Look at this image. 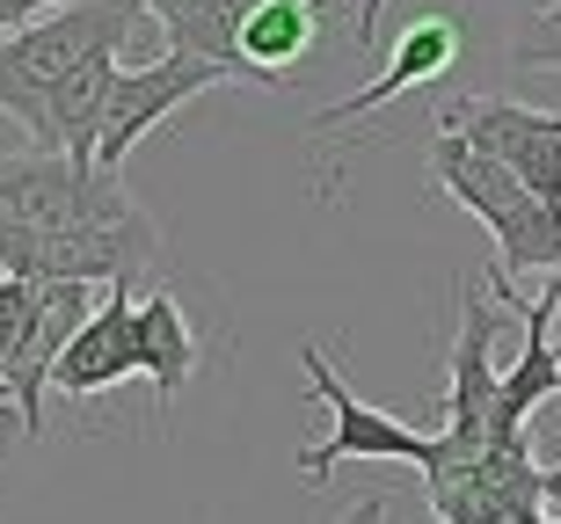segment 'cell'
Wrapping results in <instances>:
<instances>
[{
	"label": "cell",
	"mask_w": 561,
	"mask_h": 524,
	"mask_svg": "<svg viewBox=\"0 0 561 524\" xmlns=\"http://www.w3.org/2000/svg\"><path fill=\"white\" fill-rule=\"evenodd\" d=\"M431 189L445 197V205H459L467 219L489 226L496 263L511 277H525V270L561 277V205H554V197H540L525 175H511L496 153L467 147L459 131L437 125L431 131Z\"/></svg>",
	"instance_id": "cell-1"
},
{
	"label": "cell",
	"mask_w": 561,
	"mask_h": 524,
	"mask_svg": "<svg viewBox=\"0 0 561 524\" xmlns=\"http://www.w3.org/2000/svg\"><path fill=\"white\" fill-rule=\"evenodd\" d=\"M139 22H146L139 0H66L51 15L8 30V37H0V117H15V125L37 139L51 81H66V73L81 59H95V51H125V44L139 37Z\"/></svg>",
	"instance_id": "cell-2"
},
{
	"label": "cell",
	"mask_w": 561,
	"mask_h": 524,
	"mask_svg": "<svg viewBox=\"0 0 561 524\" xmlns=\"http://www.w3.org/2000/svg\"><path fill=\"white\" fill-rule=\"evenodd\" d=\"M437 524H561V459H533V430H496L474 459L423 474Z\"/></svg>",
	"instance_id": "cell-3"
},
{
	"label": "cell",
	"mask_w": 561,
	"mask_h": 524,
	"mask_svg": "<svg viewBox=\"0 0 561 524\" xmlns=\"http://www.w3.org/2000/svg\"><path fill=\"white\" fill-rule=\"evenodd\" d=\"M0 219L15 226H125L139 219L125 175H103L59 147L0 153Z\"/></svg>",
	"instance_id": "cell-4"
},
{
	"label": "cell",
	"mask_w": 561,
	"mask_h": 524,
	"mask_svg": "<svg viewBox=\"0 0 561 524\" xmlns=\"http://www.w3.org/2000/svg\"><path fill=\"white\" fill-rule=\"evenodd\" d=\"M299 364H307V394L329 408V438L299 452V481H329L343 459H409V466L437 459V430H409L401 416H387V408H373V400H357L351 379L335 372L313 342L299 350Z\"/></svg>",
	"instance_id": "cell-5"
},
{
	"label": "cell",
	"mask_w": 561,
	"mask_h": 524,
	"mask_svg": "<svg viewBox=\"0 0 561 524\" xmlns=\"http://www.w3.org/2000/svg\"><path fill=\"white\" fill-rule=\"evenodd\" d=\"M496 336H503V299L489 284H467L459 292V336H453V386L437 400V459H474L489 444V422H496V394H503V364H496ZM423 466V474H431Z\"/></svg>",
	"instance_id": "cell-6"
},
{
	"label": "cell",
	"mask_w": 561,
	"mask_h": 524,
	"mask_svg": "<svg viewBox=\"0 0 561 524\" xmlns=\"http://www.w3.org/2000/svg\"><path fill=\"white\" fill-rule=\"evenodd\" d=\"M211 88H233V73L219 59H197V51H161L153 66H117L110 73V103H103V131H95V168L125 175L131 147H139L153 125H168L183 103L211 95Z\"/></svg>",
	"instance_id": "cell-7"
},
{
	"label": "cell",
	"mask_w": 561,
	"mask_h": 524,
	"mask_svg": "<svg viewBox=\"0 0 561 524\" xmlns=\"http://www.w3.org/2000/svg\"><path fill=\"white\" fill-rule=\"evenodd\" d=\"M459 51H467V22H459L453 8H423V15H409V22H401V37L387 44L379 73L357 88V95H343V103H329V109H313L307 139H313V147H329V131L365 125V117H373V109H387L394 95H416V88L445 81V66H453Z\"/></svg>",
	"instance_id": "cell-8"
},
{
	"label": "cell",
	"mask_w": 561,
	"mask_h": 524,
	"mask_svg": "<svg viewBox=\"0 0 561 524\" xmlns=\"http://www.w3.org/2000/svg\"><path fill=\"white\" fill-rule=\"evenodd\" d=\"M437 125L459 131L467 147L496 153L511 175H525L540 197L561 205V109H525V103H503V95H445Z\"/></svg>",
	"instance_id": "cell-9"
},
{
	"label": "cell",
	"mask_w": 561,
	"mask_h": 524,
	"mask_svg": "<svg viewBox=\"0 0 561 524\" xmlns=\"http://www.w3.org/2000/svg\"><path fill=\"white\" fill-rule=\"evenodd\" d=\"M125 379H146V350H139V284H103L95 314L66 336L59 364H51V394L66 400H95L117 394Z\"/></svg>",
	"instance_id": "cell-10"
},
{
	"label": "cell",
	"mask_w": 561,
	"mask_h": 524,
	"mask_svg": "<svg viewBox=\"0 0 561 524\" xmlns=\"http://www.w3.org/2000/svg\"><path fill=\"white\" fill-rule=\"evenodd\" d=\"M329 0H249L233 30V81L241 88H299L329 37Z\"/></svg>",
	"instance_id": "cell-11"
},
{
	"label": "cell",
	"mask_w": 561,
	"mask_h": 524,
	"mask_svg": "<svg viewBox=\"0 0 561 524\" xmlns=\"http://www.w3.org/2000/svg\"><path fill=\"white\" fill-rule=\"evenodd\" d=\"M554 314H561V277H547V292L518 306L525 342H518V357L503 364V394H496V422H489V438H496V430H533L540 400H554V394H561V350L547 342Z\"/></svg>",
	"instance_id": "cell-12"
},
{
	"label": "cell",
	"mask_w": 561,
	"mask_h": 524,
	"mask_svg": "<svg viewBox=\"0 0 561 524\" xmlns=\"http://www.w3.org/2000/svg\"><path fill=\"white\" fill-rule=\"evenodd\" d=\"M139 350H146V386L168 416L190 394V379L205 372V336H197L190 306L175 299V284H161V277L139 284Z\"/></svg>",
	"instance_id": "cell-13"
},
{
	"label": "cell",
	"mask_w": 561,
	"mask_h": 524,
	"mask_svg": "<svg viewBox=\"0 0 561 524\" xmlns=\"http://www.w3.org/2000/svg\"><path fill=\"white\" fill-rule=\"evenodd\" d=\"M241 8H249V0H183V8L161 22L168 51H197V59H219L233 73V30H241Z\"/></svg>",
	"instance_id": "cell-14"
},
{
	"label": "cell",
	"mask_w": 561,
	"mask_h": 524,
	"mask_svg": "<svg viewBox=\"0 0 561 524\" xmlns=\"http://www.w3.org/2000/svg\"><path fill=\"white\" fill-rule=\"evenodd\" d=\"M37 314H44V284H37V277L0 270V379H8V364L22 357V342H30Z\"/></svg>",
	"instance_id": "cell-15"
},
{
	"label": "cell",
	"mask_w": 561,
	"mask_h": 524,
	"mask_svg": "<svg viewBox=\"0 0 561 524\" xmlns=\"http://www.w3.org/2000/svg\"><path fill=\"white\" fill-rule=\"evenodd\" d=\"M511 66H518V73L561 66V0H547L540 15H525V30L511 37Z\"/></svg>",
	"instance_id": "cell-16"
},
{
	"label": "cell",
	"mask_w": 561,
	"mask_h": 524,
	"mask_svg": "<svg viewBox=\"0 0 561 524\" xmlns=\"http://www.w3.org/2000/svg\"><path fill=\"white\" fill-rule=\"evenodd\" d=\"M51 8H66V0H0V37L22 30V22H37V15H51Z\"/></svg>",
	"instance_id": "cell-17"
},
{
	"label": "cell",
	"mask_w": 561,
	"mask_h": 524,
	"mask_svg": "<svg viewBox=\"0 0 561 524\" xmlns=\"http://www.w3.org/2000/svg\"><path fill=\"white\" fill-rule=\"evenodd\" d=\"M335 524H387V496H365V503H351Z\"/></svg>",
	"instance_id": "cell-18"
},
{
	"label": "cell",
	"mask_w": 561,
	"mask_h": 524,
	"mask_svg": "<svg viewBox=\"0 0 561 524\" xmlns=\"http://www.w3.org/2000/svg\"><path fill=\"white\" fill-rule=\"evenodd\" d=\"M139 8H146V15H153V22H168V15H175V8H183V0H139Z\"/></svg>",
	"instance_id": "cell-19"
},
{
	"label": "cell",
	"mask_w": 561,
	"mask_h": 524,
	"mask_svg": "<svg viewBox=\"0 0 561 524\" xmlns=\"http://www.w3.org/2000/svg\"><path fill=\"white\" fill-rule=\"evenodd\" d=\"M22 438V430H0V466H8V444H15Z\"/></svg>",
	"instance_id": "cell-20"
}]
</instances>
